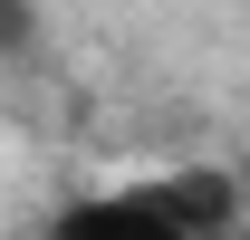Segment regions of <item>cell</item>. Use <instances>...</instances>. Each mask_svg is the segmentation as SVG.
<instances>
[{"mask_svg":"<svg viewBox=\"0 0 250 240\" xmlns=\"http://www.w3.org/2000/svg\"><path fill=\"white\" fill-rule=\"evenodd\" d=\"M39 29H48V20H39V0H0V67H20V58H29Z\"/></svg>","mask_w":250,"mask_h":240,"instance_id":"obj_3","label":"cell"},{"mask_svg":"<svg viewBox=\"0 0 250 240\" xmlns=\"http://www.w3.org/2000/svg\"><path fill=\"white\" fill-rule=\"evenodd\" d=\"M39 240H192L183 211H173V182L164 173H135V182H96V192H67Z\"/></svg>","mask_w":250,"mask_h":240,"instance_id":"obj_1","label":"cell"},{"mask_svg":"<svg viewBox=\"0 0 250 240\" xmlns=\"http://www.w3.org/2000/svg\"><path fill=\"white\" fill-rule=\"evenodd\" d=\"M173 211H183V231L192 240H231L250 221V192H241V173H231V163H173Z\"/></svg>","mask_w":250,"mask_h":240,"instance_id":"obj_2","label":"cell"},{"mask_svg":"<svg viewBox=\"0 0 250 240\" xmlns=\"http://www.w3.org/2000/svg\"><path fill=\"white\" fill-rule=\"evenodd\" d=\"M231 240H250V221H241V231H231Z\"/></svg>","mask_w":250,"mask_h":240,"instance_id":"obj_4","label":"cell"}]
</instances>
